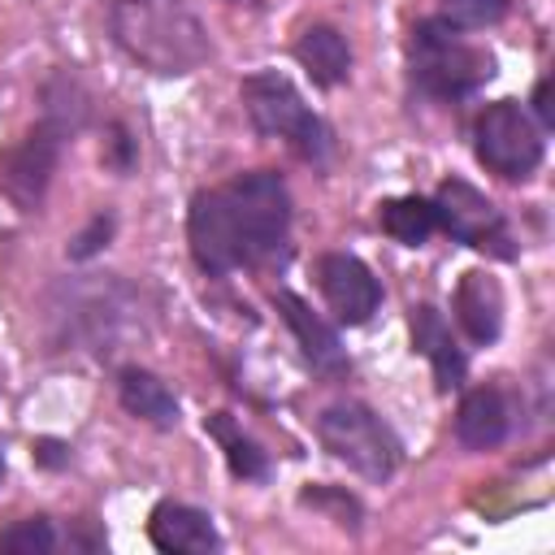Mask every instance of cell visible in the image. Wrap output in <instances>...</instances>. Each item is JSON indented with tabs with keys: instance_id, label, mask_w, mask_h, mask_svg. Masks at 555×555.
<instances>
[{
	"instance_id": "cell-16",
	"label": "cell",
	"mask_w": 555,
	"mask_h": 555,
	"mask_svg": "<svg viewBox=\"0 0 555 555\" xmlns=\"http://www.w3.org/2000/svg\"><path fill=\"white\" fill-rule=\"evenodd\" d=\"M117 399H121V408L130 416H139V421H147L156 429H173L178 425V399H173V390L156 373H147V369H121Z\"/></svg>"
},
{
	"instance_id": "cell-11",
	"label": "cell",
	"mask_w": 555,
	"mask_h": 555,
	"mask_svg": "<svg viewBox=\"0 0 555 555\" xmlns=\"http://www.w3.org/2000/svg\"><path fill=\"white\" fill-rule=\"evenodd\" d=\"M147 538L156 551H169V555H208L221 546L212 516L186 503H156L147 520Z\"/></svg>"
},
{
	"instance_id": "cell-9",
	"label": "cell",
	"mask_w": 555,
	"mask_h": 555,
	"mask_svg": "<svg viewBox=\"0 0 555 555\" xmlns=\"http://www.w3.org/2000/svg\"><path fill=\"white\" fill-rule=\"evenodd\" d=\"M186 238H191V256H195V264H199L208 278L234 273V269L243 264L221 186H217V191H199V195L191 199V212H186Z\"/></svg>"
},
{
	"instance_id": "cell-10",
	"label": "cell",
	"mask_w": 555,
	"mask_h": 555,
	"mask_svg": "<svg viewBox=\"0 0 555 555\" xmlns=\"http://www.w3.org/2000/svg\"><path fill=\"white\" fill-rule=\"evenodd\" d=\"M317 282H321V295H325L330 312L343 325H364L377 312V304H382L377 278L369 273L364 260H356L347 251H325L317 260Z\"/></svg>"
},
{
	"instance_id": "cell-12",
	"label": "cell",
	"mask_w": 555,
	"mask_h": 555,
	"mask_svg": "<svg viewBox=\"0 0 555 555\" xmlns=\"http://www.w3.org/2000/svg\"><path fill=\"white\" fill-rule=\"evenodd\" d=\"M273 304H278V312H282V321L291 325V334L299 338V347H304V356H308V364L312 369H321V373H343L347 369V356H343V343H338V334L299 299V295H291V291H278L273 295Z\"/></svg>"
},
{
	"instance_id": "cell-1",
	"label": "cell",
	"mask_w": 555,
	"mask_h": 555,
	"mask_svg": "<svg viewBox=\"0 0 555 555\" xmlns=\"http://www.w3.org/2000/svg\"><path fill=\"white\" fill-rule=\"evenodd\" d=\"M108 26L117 48L152 74H191L212 52L191 0H113Z\"/></svg>"
},
{
	"instance_id": "cell-3",
	"label": "cell",
	"mask_w": 555,
	"mask_h": 555,
	"mask_svg": "<svg viewBox=\"0 0 555 555\" xmlns=\"http://www.w3.org/2000/svg\"><path fill=\"white\" fill-rule=\"evenodd\" d=\"M221 195H225V212H230L243 264H260V260L278 256L286 243V230H291L286 182L269 169H251V173H238L234 182H225Z\"/></svg>"
},
{
	"instance_id": "cell-21",
	"label": "cell",
	"mask_w": 555,
	"mask_h": 555,
	"mask_svg": "<svg viewBox=\"0 0 555 555\" xmlns=\"http://www.w3.org/2000/svg\"><path fill=\"white\" fill-rule=\"evenodd\" d=\"M512 0H442V22H451L455 30H481L494 26L507 13Z\"/></svg>"
},
{
	"instance_id": "cell-22",
	"label": "cell",
	"mask_w": 555,
	"mask_h": 555,
	"mask_svg": "<svg viewBox=\"0 0 555 555\" xmlns=\"http://www.w3.org/2000/svg\"><path fill=\"white\" fill-rule=\"evenodd\" d=\"M108 230H113V221H108V217H95V221H91V230L74 238L69 256H78V260H82V256H91V251L100 247V238H108Z\"/></svg>"
},
{
	"instance_id": "cell-17",
	"label": "cell",
	"mask_w": 555,
	"mask_h": 555,
	"mask_svg": "<svg viewBox=\"0 0 555 555\" xmlns=\"http://www.w3.org/2000/svg\"><path fill=\"white\" fill-rule=\"evenodd\" d=\"M295 61L312 74V82L321 87H338L351 69V48L334 26H308L295 43Z\"/></svg>"
},
{
	"instance_id": "cell-8",
	"label": "cell",
	"mask_w": 555,
	"mask_h": 555,
	"mask_svg": "<svg viewBox=\"0 0 555 555\" xmlns=\"http://www.w3.org/2000/svg\"><path fill=\"white\" fill-rule=\"evenodd\" d=\"M56 156H61V130L52 121H43L17 147H9L0 156V186H4V195L17 208L30 212L43 199V186H48V178L56 169Z\"/></svg>"
},
{
	"instance_id": "cell-6",
	"label": "cell",
	"mask_w": 555,
	"mask_h": 555,
	"mask_svg": "<svg viewBox=\"0 0 555 555\" xmlns=\"http://www.w3.org/2000/svg\"><path fill=\"white\" fill-rule=\"evenodd\" d=\"M477 160L499 178H529L542 160V134L516 100L490 104L473 126Z\"/></svg>"
},
{
	"instance_id": "cell-7",
	"label": "cell",
	"mask_w": 555,
	"mask_h": 555,
	"mask_svg": "<svg viewBox=\"0 0 555 555\" xmlns=\"http://www.w3.org/2000/svg\"><path fill=\"white\" fill-rule=\"evenodd\" d=\"M429 204H434L438 230H447L455 243L477 247V251H490V256H503V260L516 251L503 212H499L477 186H468V182H460V178H447Z\"/></svg>"
},
{
	"instance_id": "cell-14",
	"label": "cell",
	"mask_w": 555,
	"mask_h": 555,
	"mask_svg": "<svg viewBox=\"0 0 555 555\" xmlns=\"http://www.w3.org/2000/svg\"><path fill=\"white\" fill-rule=\"evenodd\" d=\"M412 347L434 364V377H438L442 390H451V386L464 382V351L455 347L451 325L442 321L438 308H429V304L412 308Z\"/></svg>"
},
{
	"instance_id": "cell-15",
	"label": "cell",
	"mask_w": 555,
	"mask_h": 555,
	"mask_svg": "<svg viewBox=\"0 0 555 555\" xmlns=\"http://www.w3.org/2000/svg\"><path fill=\"white\" fill-rule=\"evenodd\" d=\"M455 317L460 325L468 330L473 343H490L503 325V295L494 286L490 273H464L460 278V291H455Z\"/></svg>"
},
{
	"instance_id": "cell-5",
	"label": "cell",
	"mask_w": 555,
	"mask_h": 555,
	"mask_svg": "<svg viewBox=\"0 0 555 555\" xmlns=\"http://www.w3.org/2000/svg\"><path fill=\"white\" fill-rule=\"evenodd\" d=\"M321 447L369 481H386L399 468V438L364 403H330L317 416Z\"/></svg>"
},
{
	"instance_id": "cell-23",
	"label": "cell",
	"mask_w": 555,
	"mask_h": 555,
	"mask_svg": "<svg viewBox=\"0 0 555 555\" xmlns=\"http://www.w3.org/2000/svg\"><path fill=\"white\" fill-rule=\"evenodd\" d=\"M533 113L542 126H555V108H551V78H538L533 87Z\"/></svg>"
},
{
	"instance_id": "cell-18",
	"label": "cell",
	"mask_w": 555,
	"mask_h": 555,
	"mask_svg": "<svg viewBox=\"0 0 555 555\" xmlns=\"http://www.w3.org/2000/svg\"><path fill=\"white\" fill-rule=\"evenodd\" d=\"M382 230L403 243V247H421L434 230H438V217H434V204L421 199V195H399V199H386L382 212H377Z\"/></svg>"
},
{
	"instance_id": "cell-24",
	"label": "cell",
	"mask_w": 555,
	"mask_h": 555,
	"mask_svg": "<svg viewBox=\"0 0 555 555\" xmlns=\"http://www.w3.org/2000/svg\"><path fill=\"white\" fill-rule=\"evenodd\" d=\"M0 473H4V460H0Z\"/></svg>"
},
{
	"instance_id": "cell-4",
	"label": "cell",
	"mask_w": 555,
	"mask_h": 555,
	"mask_svg": "<svg viewBox=\"0 0 555 555\" xmlns=\"http://www.w3.org/2000/svg\"><path fill=\"white\" fill-rule=\"evenodd\" d=\"M243 108L260 134L286 139L299 156L321 160L330 152V126L304 104V95L295 91V82L286 74L260 69V74L243 78Z\"/></svg>"
},
{
	"instance_id": "cell-13",
	"label": "cell",
	"mask_w": 555,
	"mask_h": 555,
	"mask_svg": "<svg viewBox=\"0 0 555 555\" xmlns=\"http://www.w3.org/2000/svg\"><path fill=\"white\" fill-rule=\"evenodd\" d=\"M512 429V408L503 399L499 386H477L460 399V412H455V438L473 451H490L507 438Z\"/></svg>"
},
{
	"instance_id": "cell-19",
	"label": "cell",
	"mask_w": 555,
	"mask_h": 555,
	"mask_svg": "<svg viewBox=\"0 0 555 555\" xmlns=\"http://www.w3.org/2000/svg\"><path fill=\"white\" fill-rule=\"evenodd\" d=\"M204 429L225 447V460H230V473L234 477H243V481H256V477H264V451L247 438V434H238L234 429V421H230V412H212V416H204Z\"/></svg>"
},
{
	"instance_id": "cell-20",
	"label": "cell",
	"mask_w": 555,
	"mask_h": 555,
	"mask_svg": "<svg viewBox=\"0 0 555 555\" xmlns=\"http://www.w3.org/2000/svg\"><path fill=\"white\" fill-rule=\"evenodd\" d=\"M52 546H56V529L43 516L13 520L9 529H0V551L4 555H48Z\"/></svg>"
},
{
	"instance_id": "cell-2",
	"label": "cell",
	"mask_w": 555,
	"mask_h": 555,
	"mask_svg": "<svg viewBox=\"0 0 555 555\" xmlns=\"http://www.w3.org/2000/svg\"><path fill=\"white\" fill-rule=\"evenodd\" d=\"M408 56H412V82L438 100H460V95H473L490 74H494V61L486 48L468 43L451 22L442 17H425L416 22L412 30V43H408Z\"/></svg>"
}]
</instances>
